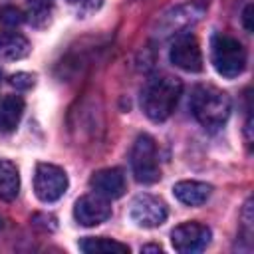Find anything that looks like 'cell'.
Returning a JSON list of instances; mask_svg holds the SVG:
<instances>
[{"label":"cell","instance_id":"7a4b0ae2","mask_svg":"<svg viewBox=\"0 0 254 254\" xmlns=\"http://www.w3.org/2000/svg\"><path fill=\"white\" fill-rule=\"evenodd\" d=\"M190 111L204 129L216 131L230 115V97L214 85H196L190 95Z\"/></svg>","mask_w":254,"mask_h":254},{"label":"cell","instance_id":"8fae6325","mask_svg":"<svg viewBox=\"0 0 254 254\" xmlns=\"http://www.w3.org/2000/svg\"><path fill=\"white\" fill-rule=\"evenodd\" d=\"M210 185L206 183H198V181H181L173 187L175 196L189 206H200L206 202V198L210 196Z\"/></svg>","mask_w":254,"mask_h":254},{"label":"cell","instance_id":"9c48e42d","mask_svg":"<svg viewBox=\"0 0 254 254\" xmlns=\"http://www.w3.org/2000/svg\"><path fill=\"white\" fill-rule=\"evenodd\" d=\"M73 216L83 226H97L111 216V206H109L107 198L97 192L85 194V196L77 198V202L73 206Z\"/></svg>","mask_w":254,"mask_h":254},{"label":"cell","instance_id":"ba28073f","mask_svg":"<svg viewBox=\"0 0 254 254\" xmlns=\"http://www.w3.org/2000/svg\"><path fill=\"white\" fill-rule=\"evenodd\" d=\"M131 218L143 228L161 226L167 218V204L153 194H139L131 202Z\"/></svg>","mask_w":254,"mask_h":254},{"label":"cell","instance_id":"30bf717a","mask_svg":"<svg viewBox=\"0 0 254 254\" xmlns=\"http://www.w3.org/2000/svg\"><path fill=\"white\" fill-rule=\"evenodd\" d=\"M89 187L97 194H101L105 198H119L125 192V175L117 167L101 169V171H97V173L91 175Z\"/></svg>","mask_w":254,"mask_h":254},{"label":"cell","instance_id":"7402d4cb","mask_svg":"<svg viewBox=\"0 0 254 254\" xmlns=\"http://www.w3.org/2000/svg\"><path fill=\"white\" fill-rule=\"evenodd\" d=\"M0 228H2V218H0Z\"/></svg>","mask_w":254,"mask_h":254},{"label":"cell","instance_id":"ac0fdd59","mask_svg":"<svg viewBox=\"0 0 254 254\" xmlns=\"http://www.w3.org/2000/svg\"><path fill=\"white\" fill-rule=\"evenodd\" d=\"M10 83H12L14 87H18V89H30V87L34 85V75L20 71V73H14V75L10 77Z\"/></svg>","mask_w":254,"mask_h":254},{"label":"cell","instance_id":"603a6c76","mask_svg":"<svg viewBox=\"0 0 254 254\" xmlns=\"http://www.w3.org/2000/svg\"><path fill=\"white\" fill-rule=\"evenodd\" d=\"M0 77H2V71H0Z\"/></svg>","mask_w":254,"mask_h":254},{"label":"cell","instance_id":"7c38bea8","mask_svg":"<svg viewBox=\"0 0 254 254\" xmlns=\"http://www.w3.org/2000/svg\"><path fill=\"white\" fill-rule=\"evenodd\" d=\"M30 54V42L18 32L0 34V58L2 60H22Z\"/></svg>","mask_w":254,"mask_h":254},{"label":"cell","instance_id":"6da1fadb","mask_svg":"<svg viewBox=\"0 0 254 254\" xmlns=\"http://www.w3.org/2000/svg\"><path fill=\"white\" fill-rule=\"evenodd\" d=\"M183 91L181 79L173 75L151 77L141 91V107L151 121H165L173 115Z\"/></svg>","mask_w":254,"mask_h":254},{"label":"cell","instance_id":"44dd1931","mask_svg":"<svg viewBox=\"0 0 254 254\" xmlns=\"http://www.w3.org/2000/svg\"><path fill=\"white\" fill-rule=\"evenodd\" d=\"M67 2H79V0H67Z\"/></svg>","mask_w":254,"mask_h":254},{"label":"cell","instance_id":"d6986e66","mask_svg":"<svg viewBox=\"0 0 254 254\" xmlns=\"http://www.w3.org/2000/svg\"><path fill=\"white\" fill-rule=\"evenodd\" d=\"M244 26L248 32H252V6L248 4L246 10H244Z\"/></svg>","mask_w":254,"mask_h":254},{"label":"cell","instance_id":"ffe728a7","mask_svg":"<svg viewBox=\"0 0 254 254\" xmlns=\"http://www.w3.org/2000/svg\"><path fill=\"white\" fill-rule=\"evenodd\" d=\"M141 252H161V246H155V244H147L141 248Z\"/></svg>","mask_w":254,"mask_h":254},{"label":"cell","instance_id":"5b68a950","mask_svg":"<svg viewBox=\"0 0 254 254\" xmlns=\"http://www.w3.org/2000/svg\"><path fill=\"white\" fill-rule=\"evenodd\" d=\"M34 190L42 202H54L62 198L67 190L65 171L50 163H40L34 173Z\"/></svg>","mask_w":254,"mask_h":254},{"label":"cell","instance_id":"52a82bcc","mask_svg":"<svg viewBox=\"0 0 254 254\" xmlns=\"http://www.w3.org/2000/svg\"><path fill=\"white\" fill-rule=\"evenodd\" d=\"M171 62L185 71H200L202 69V52L192 34H181L175 38L171 46Z\"/></svg>","mask_w":254,"mask_h":254},{"label":"cell","instance_id":"4fadbf2b","mask_svg":"<svg viewBox=\"0 0 254 254\" xmlns=\"http://www.w3.org/2000/svg\"><path fill=\"white\" fill-rule=\"evenodd\" d=\"M24 113V99L20 95H8L4 97L0 105V131L2 133H12Z\"/></svg>","mask_w":254,"mask_h":254},{"label":"cell","instance_id":"2e32d148","mask_svg":"<svg viewBox=\"0 0 254 254\" xmlns=\"http://www.w3.org/2000/svg\"><path fill=\"white\" fill-rule=\"evenodd\" d=\"M28 8H30V20L40 26L48 22L54 8V0H28Z\"/></svg>","mask_w":254,"mask_h":254},{"label":"cell","instance_id":"277c9868","mask_svg":"<svg viewBox=\"0 0 254 254\" xmlns=\"http://www.w3.org/2000/svg\"><path fill=\"white\" fill-rule=\"evenodd\" d=\"M131 169L139 183L151 185L161 179V169L157 161V145L151 135L143 133L135 139L131 149Z\"/></svg>","mask_w":254,"mask_h":254},{"label":"cell","instance_id":"3957f363","mask_svg":"<svg viewBox=\"0 0 254 254\" xmlns=\"http://www.w3.org/2000/svg\"><path fill=\"white\" fill-rule=\"evenodd\" d=\"M212 64L214 69L224 77H236L246 67V50L242 44L228 36V34H216L212 38Z\"/></svg>","mask_w":254,"mask_h":254},{"label":"cell","instance_id":"e0dca14e","mask_svg":"<svg viewBox=\"0 0 254 254\" xmlns=\"http://www.w3.org/2000/svg\"><path fill=\"white\" fill-rule=\"evenodd\" d=\"M0 22L4 26H20L24 22V14L16 6H4L0 8Z\"/></svg>","mask_w":254,"mask_h":254},{"label":"cell","instance_id":"9a60e30c","mask_svg":"<svg viewBox=\"0 0 254 254\" xmlns=\"http://www.w3.org/2000/svg\"><path fill=\"white\" fill-rule=\"evenodd\" d=\"M79 248L87 254H99V252H117V254H129V246L127 244H121L117 240H111V238H83L79 242Z\"/></svg>","mask_w":254,"mask_h":254},{"label":"cell","instance_id":"5bb4252c","mask_svg":"<svg viewBox=\"0 0 254 254\" xmlns=\"http://www.w3.org/2000/svg\"><path fill=\"white\" fill-rule=\"evenodd\" d=\"M20 190V175L14 163L0 161V198L14 200Z\"/></svg>","mask_w":254,"mask_h":254},{"label":"cell","instance_id":"8992f818","mask_svg":"<svg viewBox=\"0 0 254 254\" xmlns=\"http://www.w3.org/2000/svg\"><path fill=\"white\" fill-rule=\"evenodd\" d=\"M173 248L181 254L200 252L210 242V228L200 222H185L173 228L171 232Z\"/></svg>","mask_w":254,"mask_h":254}]
</instances>
